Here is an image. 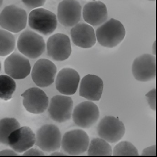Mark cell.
<instances>
[{"instance_id":"1","label":"cell","mask_w":157,"mask_h":157,"mask_svg":"<svg viewBox=\"0 0 157 157\" xmlns=\"http://www.w3.org/2000/svg\"><path fill=\"white\" fill-rule=\"evenodd\" d=\"M126 30L121 22L111 18L101 24L96 30V40L105 48H114L125 38Z\"/></svg>"},{"instance_id":"2","label":"cell","mask_w":157,"mask_h":157,"mask_svg":"<svg viewBox=\"0 0 157 157\" xmlns=\"http://www.w3.org/2000/svg\"><path fill=\"white\" fill-rule=\"evenodd\" d=\"M28 17L25 9L15 5L6 6L0 13V27L11 33H18L25 29Z\"/></svg>"},{"instance_id":"3","label":"cell","mask_w":157,"mask_h":157,"mask_svg":"<svg viewBox=\"0 0 157 157\" xmlns=\"http://www.w3.org/2000/svg\"><path fill=\"white\" fill-rule=\"evenodd\" d=\"M28 22L31 29L44 36L52 34L58 25L57 16L45 8L33 9L28 17Z\"/></svg>"},{"instance_id":"4","label":"cell","mask_w":157,"mask_h":157,"mask_svg":"<svg viewBox=\"0 0 157 157\" xmlns=\"http://www.w3.org/2000/svg\"><path fill=\"white\" fill-rule=\"evenodd\" d=\"M21 54L29 59H38L46 49V42L41 35L33 30H24L17 41Z\"/></svg>"},{"instance_id":"5","label":"cell","mask_w":157,"mask_h":157,"mask_svg":"<svg viewBox=\"0 0 157 157\" xmlns=\"http://www.w3.org/2000/svg\"><path fill=\"white\" fill-rule=\"evenodd\" d=\"M90 138L86 132L80 129L67 132L61 139V149L68 155H80L87 152Z\"/></svg>"},{"instance_id":"6","label":"cell","mask_w":157,"mask_h":157,"mask_svg":"<svg viewBox=\"0 0 157 157\" xmlns=\"http://www.w3.org/2000/svg\"><path fill=\"white\" fill-rule=\"evenodd\" d=\"M60 130L53 124H45L37 132L36 144L40 150L46 153L58 151L61 147Z\"/></svg>"},{"instance_id":"7","label":"cell","mask_w":157,"mask_h":157,"mask_svg":"<svg viewBox=\"0 0 157 157\" xmlns=\"http://www.w3.org/2000/svg\"><path fill=\"white\" fill-rule=\"evenodd\" d=\"M97 132L101 139L109 144H115L125 134V126L118 117L105 116L100 121Z\"/></svg>"},{"instance_id":"8","label":"cell","mask_w":157,"mask_h":157,"mask_svg":"<svg viewBox=\"0 0 157 157\" xmlns=\"http://www.w3.org/2000/svg\"><path fill=\"white\" fill-rule=\"evenodd\" d=\"M48 55L56 61H64L71 54V43L70 38L63 33H56L49 37L46 43Z\"/></svg>"},{"instance_id":"9","label":"cell","mask_w":157,"mask_h":157,"mask_svg":"<svg viewBox=\"0 0 157 157\" xmlns=\"http://www.w3.org/2000/svg\"><path fill=\"white\" fill-rule=\"evenodd\" d=\"M48 114L56 122H65L71 119L73 112V101L67 95L53 96L48 107Z\"/></svg>"},{"instance_id":"10","label":"cell","mask_w":157,"mask_h":157,"mask_svg":"<svg viewBox=\"0 0 157 157\" xmlns=\"http://www.w3.org/2000/svg\"><path fill=\"white\" fill-rule=\"evenodd\" d=\"M5 72L14 79L27 78L31 72L29 59L21 53L12 52L7 56L4 62Z\"/></svg>"},{"instance_id":"11","label":"cell","mask_w":157,"mask_h":157,"mask_svg":"<svg viewBox=\"0 0 157 157\" xmlns=\"http://www.w3.org/2000/svg\"><path fill=\"white\" fill-rule=\"evenodd\" d=\"M100 117V112L98 106L89 101H83L78 104L73 112L72 116L74 123L81 129H88L93 126Z\"/></svg>"},{"instance_id":"12","label":"cell","mask_w":157,"mask_h":157,"mask_svg":"<svg viewBox=\"0 0 157 157\" xmlns=\"http://www.w3.org/2000/svg\"><path fill=\"white\" fill-rule=\"evenodd\" d=\"M133 77L139 81H150L156 78V59L151 54L137 57L132 67Z\"/></svg>"},{"instance_id":"13","label":"cell","mask_w":157,"mask_h":157,"mask_svg":"<svg viewBox=\"0 0 157 157\" xmlns=\"http://www.w3.org/2000/svg\"><path fill=\"white\" fill-rule=\"evenodd\" d=\"M21 96L23 97V106L29 113L41 114L48 110L49 99L41 89L37 87L29 88Z\"/></svg>"},{"instance_id":"14","label":"cell","mask_w":157,"mask_h":157,"mask_svg":"<svg viewBox=\"0 0 157 157\" xmlns=\"http://www.w3.org/2000/svg\"><path fill=\"white\" fill-rule=\"evenodd\" d=\"M36 144V134L31 128L22 126L10 133L7 139V145L18 154H23Z\"/></svg>"},{"instance_id":"15","label":"cell","mask_w":157,"mask_h":157,"mask_svg":"<svg viewBox=\"0 0 157 157\" xmlns=\"http://www.w3.org/2000/svg\"><path fill=\"white\" fill-rule=\"evenodd\" d=\"M31 78L33 82L40 88L50 86L56 78L57 68L55 64L48 59H39L31 70Z\"/></svg>"},{"instance_id":"16","label":"cell","mask_w":157,"mask_h":157,"mask_svg":"<svg viewBox=\"0 0 157 157\" xmlns=\"http://www.w3.org/2000/svg\"><path fill=\"white\" fill-rule=\"evenodd\" d=\"M82 7L77 0H62L58 6L57 19L64 27H73L79 23Z\"/></svg>"},{"instance_id":"17","label":"cell","mask_w":157,"mask_h":157,"mask_svg":"<svg viewBox=\"0 0 157 157\" xmlns=\"http://www.w3.org/2000/svg\"><path fill=\"white\" fill-rule=\"evenodd\" d=\"M79 81V74L75 70L64 68L56 75V89L63 95H73L78 90Z\"/></svg>"},{"instance_id":"18","label":"cell","mask_w":157,"mask_h":157,"mask_svg":"<svg viewBox=\"0 0 157 157\" xmlns=\"http://www.w3.org/2000/svg\"><path fill=\"white\" fill-rule=\"evenodd\" d=\"M82 17L84 21L90 26H101L107 20V6L101 1H90L85 4L82 8Z\"/></svg>"},{"instance_id":"19","label":"cell","mask_w":157,"mask_h":157,"mask_svg":"<svg viewBox=\"0 0 157 157\" xmlns=\"http://www.w3.org/2000/svg\"><path fill=\"white\" fill-rule=\"evenodd\" d=\"M79 95L88 101H98L103 92V80L97 75L88 74L79 81Z\"/></svg>"},{"instance_id":"20","label":"cell","mask_w":157,"mask_h":157,"mask_svg":"<svg viewBox=\"0 0 157 157\" xmlns=\"http://www.w3.org/2000/svg\"><path fill=\"white\" fill-rule=\"evenodd\" d=\"M71 37L73 44L81 48H90L97 41L92 26L87 23H78L73 26Z\"/></svg>"},{"instance_id":"21","label":"cell","mask_w":157,"mask_h":157,"mask_svg":"<svg viewBox=\"0 0 157 157\" xmlns=\"http://www.w3.org/2000/svg\"><path fill=\"white\" fill-rule=\"evenodd\" d=\"M89 156H111L113 155L112 146L101 138H94L90 142L88 147Z\"/></svg>"},{"instance_id":"22","label":"cell","mask_w":157,"mask_h":157,"mask_svg":"<svg viewBox=\"0 0 157 157\" xmlns=\"http://www.w3.org/2000/svg\"><path fill=\"white\" fill-rule=\"evenodd\" d=\"M20 127V123L15 118H3L0 120V144H6L8 136L12 132Z\"/></svg>"},{"instance_id":"23","label":"cell","mask_w":157,"mask_h":157,"mask_svg":"<svg viewBox=\"0 0 157 157\" xmlns=\"http://www.w3.org/2000/svg\"><path fill=\"white\" fill-rule=\"evenodd\" d=\"M17 41L14 35L5 29H0V56L6 57L11 54L16 47Z\"/></svg>"},{"instance_id":"24","label":"cell","mask_w":157,"mask_h":157,"mask_svg":"<svg viewBox=\"0 0 157 157\" xmlns=\"http://www.w3.org/2000/svg\"><path fill=\"white\" fill-rule=\"evenodd\" d=\"M17 84L13 78L8 75H0V100L9 101L16 91Z\"/></svg>"},{"instance_id":"25","label":"cell","mask_w":157,"mask_h":157,"mask_svg":"<svg viewBox=\"0 0 157 157\" xmlns=\"http://www.w3.org/2000/svg\"><path fill=\"white\" fill-rule=\"evenodd\" d=\"M114 156H138L137 148L130 142H120L113 150Z\"/></svg>"},{"instance_id":"26","label":"cell","mask_w":157,"mask_h":157,"mask_svg":"<svg viewBox=\"0 0 157 157\" xmlns=\"http://www.w3.org/2000/svg\"><path fill=\"white\" fill-rule=\"evenodd\" d=\"M145 97L147 99L148 104L151 107V109L154 112H155L156 111V89L155 88L152 89L149 92L146 93Z\"/></svg>"},{"instance_id":"27","label":"cell","mask_w":157,"mask_h":157,"mask_svg":"<svg viewBox=\"0 0 157 157\" xmlns=\"http://www.w3.org/2000/svg\"><path fill=\"white\" fill-rule=\"evenodd\" d=\"M21 1L26 6L32 9L41 7L46 3V0H21Z\"/></svg>"},{"instance_id":"28","label":"cell","mask_w":157,"mask_h":157,"mask_svg":"<svg viewBox=\"0 0 157 157\" xmlns=\"http://www.w3.org/2000/svg\"><path fill=\"white\" fill-rule=\"evenodd\" d=\"M23 156H45V154L42 150L35 149V148H29V150L25 151L22 154Z\"/></svg>"},{"instance_id":"29","label":"cell","mask_w":157,"mask_h":157,"mask_svg":"<svg viewBox=\"0 0 157 157\" xmlns=\"http://www.w3.org/2000/svg\"><path fill=\"white\" fill-rule=\"evenodd\" d=\"M143 156H155L156 155V145L149 146L145 149H144L142 153Z\"/></svg>"},{"instance_id":"30","label":"cell","mask_w":157,"mask_h":157,"mask_svg":"<svg viewBox=\"0 0 157 157\" xmlns=\"http://www.w3.org/2000/svg\"><path fill=\"white\" fill-rule=\"evenodd\" d=\"M17 153L14 150H3L0 152V156H17Z\"/></svg>"},{"instance_id":"31","label":"cell","mask_w":157,"mask_h":157,"mask_svg":"<svg viewBox=\"0 0 157 157\" xmlns=\"http://www.w3.org/2000/svg\"><path fill=\"white\" fill-rule=\"evenodd\" d=\"M65 155H65V154H62V153H59V152H52L50 154V156H65Z\"/></svg>"},{"instance_id":"32","label":"cell","mask_w":157,"mask_h":157,"mask_svg":"<svg viewBox=\"0 0 157 157\" xmlns=\"http://www.w3.org/2000/svg\"><path fill=\"white\" fill-rule=\"evenodd\" d=\"M153 49H154V55H155V41L154 42V46H153Z\"/></svg>"},{"instance_id":"33","label":"cell","mask_w":157,"mask_h":157,"mask_svg":"<svg viewBox=\"0 0 157 157\" xmlns=\"http://www.w3.org/2000/svg\"><path fill=\"white\" fill-rule=\"evenodd\" d=\"M3 1H4V0H0V7H1V6L3 5Z\"/></svg>"},{"instance_id":"34","label":"cell","mask_w":157,"mask_h":157,"mask_svg":"<svg viewBox=\"0 0 157 157\" xmlns=\"http://www.w3.org/2000/svg\"><path fill=\"white\" fill-rule=\"evenodd\" d=\"M0 71H1V62H0Z\"/></svg>"},{"instance_id":"35","label":"cell","mask_w":157,"mask_h":157,"mask_svg":"<svg viewBox=\"0 0 157 157\" xmlns=\"http://www.w3.org/2000/svg\"><path fill=\"white\" fill-rule=\"evenodd\" d=\"M149 1H155V0H149Z\"/></svg>"}]
</instances>
